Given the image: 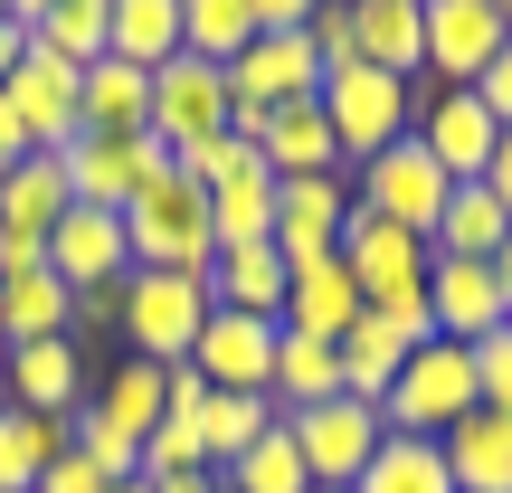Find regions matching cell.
<instances>
[{
  "mask_svg": "<svg viewBox=\"0 0 512 493\" xmlns=\"http://www.w3.org/2000/svg\"><path fill=\"white\" fill-rule=\"evenodd\" d=\"M503 38L512 29H503L494 0H427V76H437V86H475Z\"/></svg>",
  "mask_w": 512,
  "mask_h": 493,
  "instance_id": "e0dca14e",
  "label": "cell"
},
{
  "mask_svg": "<svg viewBox=\"0 0 512 493\" xmlns=\"http://www.w3.org/2000/svg\"><path fill=\"white\" fill-rule=\"evenodd\" d=\"M219 493H313L304 456H294V437H285V408H275V427L247 446L238 465H219Z\"/></svg>",
  "mask_w": 512,
  "mask_h": 493,
  "instance_id": "836d02e7",
  "label": "cell"
},
{
  "mask_svg": "<svg viewBox=\"0 0 512 493\" xmlns=\"http://www.w3.org/2000/svg\"><path fill=\"white\" fill-rule=\"evenodd\" d=\"M57 162H67V190H76L86 209H133V200L171 171V152L152 143V133H76Z\"/></svg>",
  "mask_w": 512,
  "mask_h": 493,
  "instance_id": "9c48e42d",
  "label": "cell"
},
{
  "mask_svg": "<svg viewBox=\"0 0 512 493\" xmlns=\"http://www.w3.org/2000/svg\"><path fill=\"white\" fill-rule=\"evenodd\" d=\"M494 275H503V294H512V238H503V247H494Z\"/></svg>",
  "mask_w": 512,
  "mask_h": 493,
  "instance_id": "681fc988",
  "label": "cell"
},
{
  "mask_svg": "<svg viewBox=\"0 0 512 493\" xmlns=\"http://www.w3.org/2000/svg\"><path fill=\"white\" fill-rule=\"evenodd\" d=\"M351 228V171H313V181H275V256L304 266V256H332Z\"/></svg>",
  "mask_w": 512,
  "mask_h": 493,
  "instance_id": "5bb4252c",
  "label": "cell"
},
{
  "mask_svg": "<svg viewBox=\"0 0 512 493\" xmlns=\"http://www.w3.org/2000/svg\"><path fill=\"white\" fill-rule=\"evenodd\" d=\"M484 181H494V200L512 209V133H503V143H494V162H484Z\"/></svg>",
  "mask_w": 512,
  "mask_h": 493,
  "instance_id": "bcb514c9",
  "label": "cell"
},
{
  "mask_svg": "<svg viewBox=\"0 0 512 493\" xmlns=\"http://www.w3.org/2000/svg\"><path fill=\"white\" fill-rule=\"evenodd\" d=\"M275 427V399H238V389H209L200 399V456H209V475L219 465H238L256 437Z\"/></svg>",
  "mask_w": 512,
  "mask_h": 493,
  "instance_id": "1f68e13d",
  "label": "cell"
},
{
  "mask_svg": "<svg viewBox=\"0 0 512 493\" xmlns=\"http://www.w3.org/2000/svg\"><path fill=\"white\" fill-rule=\"evenodd\" d=\"M105 484H124V475H105V465H95V456H76V446L48 465V475H38V493H105Z\"/></svg>",
  "mask_w": 512,
  "mask_h": 493,
  "instance_id": "ab89813d",
  "label": "cell"
},
{
  "mask_svg": "<svg viewBox=\"0 0 512 493\" xmlns=\"http://www.w3.org/2000/svg\"><path fill=\"white\" fill-rule=\"evenodd\" d=\"M247 10H256V29H313L323 0H247Z\"/></svg>",
  "mask_w": 512,
  "mask_h": 493,
  "instance_id": "b9f144b4",
  "label": "cell"
},
{
  "mask_svg": "<svg viewBox=\"0 0 512 493\" xmlns=\"http://www.w3.org/2000/svg\"><path fill=\"white\" fill-rule=\"evenodd\" d=\"M361 313H370V304H361V275L342 266V247H332V256H304V266H294V285H285V332L342 342Z\"/></svg>",
  "mask_w": 512,
  "mask_h": 493,
  "instance_id": "d6986e66",
  "label": "cell"
},
{
  "mask_svg": "<svg viewBox=\"0 0 512 493\" xmlns=\"http://www.w3.org/2000/svg\"><path fill=\"white\" fill-rule=\"evenodd\" d=\"M247 162H256V143H247L238 124H228L219 143H200V152H181V162H171V171H190V181H200V190H219L228 171H247Z\"/></svg>",
  "mask_w": 512,
  "mask_h": 493,
  "instance_id": "f35d334b",
  "label": "cell"
},
{
  "mask_svg": "<svg viewBox=\"0 0 512 493\" xmlns=\"http://www.w3.org/2000/svg\"><path fill=\"white\" fill-rule=\"evenodd\" d=\"M247 143H256V162H266L275 181H313V171H342V143H332L323 95H304V105H275L266 124L247 133Z\"/></svg>",
  "mask_w": 512,
  "mask_h": 493,
  "instance_id": "ac0fdd59",
  "label": "cell"
},
{
  "mask_svg": "<svg viewBox=\"0 0 512 493\" xmlns=\"http://www.w3.org/2000/svg\"><path fill=\"white\" fill-rule=\"evenodd\" d=\"M275 408H313V399H342V342H313V332H285L275 342Z\"/></svg>",
  "mask_w": 512,
  "mask_h": 493,
  "instance_id": "4dcf8cb0",
  "label": "cell"
},
{
  "mask_svg": "<svg viewBox=\"0 0 512 493\" xmlns=\"http://www.w3.org/2000/svg\"><path fill=\"white\" fill-rule=\"evenodd\" d=\"M105 19H114V0H57V10L38 19V48L67 57V67H95V57H105Z\"/></svg>",
  "mask_w": 512,
  "mask_h": 493,
  "instance_id": "d590c367",
  "label": "cell"
},
{
  "mask_svg": "<svg viewBox=\"0 0 512 493\" xmlns=\"http://www.w3.org/2000/svg\"><path fill=\"white\" fill-rule=\"evenodd\" d=\"M0 361H10V342H0Z\"/></svg>",
  "mask_w": 512,
  "mask_h": 493,
  "instance_id": "f5cc1de1",
  "label": "cell"
},
{
  "mask_svg": "<svg viewBox=\"0 0 512 493\" xmlns=\"http://www.w3.org/2000/svg\"><path fill=\"white\" fill-rule=\"evenodd\" d=\"M285 285H294V266L266 247H219L209 256V294H219V313H256V323H285Z\"/></svg>",
  "mask_w": 512,
  "mask_h": 493,
  "instance_id": "44dd1931",
  "label": "cell"
},
{
  "mask_svg": "<svg viewBox=\"0 0 512 493\" xmlns=\"http://www.w3.org/2000/svg\"><path fill=\"white\" fill-rule=\"evenodd\" d=\"M323 114H332V143H342V171H361L370 152L418 133V86L380 67H342V76H323Z\"/></svg>",
  "mask_w": 512,
  "mask_h": 493,
  "instance_id": "277c9868",
  "label": "cell"
},
{
  "mask_svg": "<svg viewBox=\"0 0 512 493\" xmlns=\"http://www.w3.org/2000/svg\"><path fill=\"white\" fill-rule=\"evenodd\" d=\"M29 266H48V247H38V238H10V228H0V275H29Z\"/></svg>",
  "mask_w": 512,
  "mask_h": 493,
  "instance_id": "ee69618b",
  "label": "cell"
},
{
  "mask_svg": "<svg viewBox=\"0 0 512 493\" xmlns=\"http://www.w3.org/2000/svg\"><path fill=\"white\" fill-rule=\"evenodd\" d=\"M0 399L10 408H38V418H76L86 408V342L57 332V342H19L0 361Z\"/></svg>",
  "mask_w": 512,
  "mask_h": 493,
  "instance_id": "9a60e30c",
  "label": "cell"
},
{
  "mask_svg": "<svg viewBox=\"0 0 512 493\" xmlns=\"http://www.w3.org/2000/svg\"><path fill=\"white\" fill-rule=\"evenodd\" d=\"M105 57H124V67H171L181 57V0H114L105 19Z\"/></svg>",
  "mask_w": 512,
  "mask_h": 493,
  "instance_id": "83f0119b",
  "label": "cell"
},
{
  "mask_svg": "<svg viewBox=\"0 0 512 493\" xmlns=\"http://www.w3.org/2000/svg\"><path fill=\"white\" fill-rule=\"evenodd\" d=\"M351 493H456V475H446L437 437H389L380 456L361 465V484Z\"/></svg>",
  "mask_w": 512,
  "mask_h": 493,
  "instance_id": "d6a6232c",
  "label": "cell"
},
{
  "mask_svg": "<svg viewBox=\"0 0 512 493\" xmlns=\"http://www.w3.org/2000/svg\"><path fill=\"white\" fill-rule=\"evenodd\" d=\"M446 475H456V493H512V418H494V408H475V418H456L437 437Z\"/></svg>",
  "mask_w": 512,
  "mask_h": 493,
  "instance_id": "603a6c76",
  "label": "cell"
},
{
  "mask_svg": "<svg viewBox=\"0 0 512 493\" xmlns=\"http://www.w3.org/2000/svg\"><path fill=\"white\" fill-rule=\"evenodd\" d=\"M76 86H86V67H67V57L29 48V67L0 86V105L19 114V133H29V152H67L76 133H86V105H76Z\"/></svg>",
  "mask_w": 512,
  "mask_h": 493,
  "instance_id": "8fae6325",
  "label": "cell"
},
{
  "mask_svg": "<svg viewBox=\"0 0 512 493\" xmlns=\"http://www.w3.org/2000/svg\"><path fill=\"white\" fill-rule=\"evenodd\" d=\"M418 10H427V0H418Z\"/></svg>",
  "mask_w": 512,
  "mask_h": 493,
  "instance_id": "11a10c76",
  "label": "cell"
},
{
  "mask_svg": "<svg viewBox=\"0 0 512 493\" xmlns=\"http://www.w3.org/2000/svg\"><path fill=\"white\" fill-rule=\"evenodd\" d=\"M57 332H76V294L57 285L48 266H29V275H0V342H57Z\"/></svg>",
  "mask_w": 512,
  "mask_h": 493,
  "instance_id": "484cf974",
  "label": "cell"
},
{
  "mask_svg": "<svg viewBox=\"0 0 512 493\" xmlns=\"http://www.w3.org/2000/svg\"><path fill=\"white\" fill-rule=\"evenodd\" d=\"M351 19H361V67L408 76V86L427 76V10L418 0H351Z\"/></svg>",
  "mask_w": 512,
  "mask_h": 493,
  "instance_id": "7402d4cb",
  "label": "cell"
},
{
  "mask_svg": "<svg viewBox=\"0 0 512 493\" xmlns=\"http://www.w3.org/2000/svg\"><path fill=\"white\" fill-rule=\"evenodd\" d=\"M427 323H437V342H484V332H503L512 323L503 275L484 266V256H437V266H427Z\"/></svg>",
  "mask_w": 512,
  "mask_h": 493,
  "instance_id": "7c38bea8",
  "label": "cell"
},
{
  "mask_svg": "<svg viewBox=\"0 0 512 493\" xmlns=\"http://www.w3.org/2000/svg\"><path fill=\"white\" fill-rule=\"evenodd\" d=\"M67 456V418H38V408L0 399V493H38V475Z\"/></svg>",
  "mask_w": 512,
  "mask_h": 493,
  "instance_id": "f1b7e54d",
  "label": "cell"
},
{
  "mask_svg": "<svg viewBox=\"0 0 512 493\" xmlns=\"http://www.w3.org/2000/svg\"><path fill=\"white\" fill-rule=\"evenodd\" d=\"M124 238H133V275L143 266H181V275H209L219 256V228H209V190L190 171H162L143 200L124 209Z\"/></svg>",
  "mask_w": 512,
  "mask_h": 493,
  "instance_id": "7a4b0ae2",
  "label": "cell"
},
{
  "mask_svg": "<svg viewBox=\"0 0 512 493\" xmlns=\"http://www.w3.org/2000/svg\"><path fill=\"white\" fill-rule=\"evenodd\" d=\"M48 275L67 294H114L133 275V238H124V209H86L76 200L67 219L48 228Z\"/></svg>",
  "mask_w": 512,
  "mask_h": 493,
  "instance_id": "30bf717a",
  "label": "cell"
},
{
  "mask_svg": "<svg viewBox=\"0 0 512 493\" xmlns=\"http://www.w3.org/2000/svg\"><path fill=\"white\" fill-rule=\"evenodd\" d=\"M313 57H323V76H342V67H361V19H351V0H323L313 10Z\"/></svg>",
  "mask_w": 512,
  "mask_h": 493,
  "instance_id": "8d00e7d4",
  "label": "cell"
},
{
  "mask_svg": "<svg viewBox=\"0 0 512 493\" xmlns=\"http://www.w3.org/2000/svg\"><path fill=\"white\" fill-rule=\"evenodd\" d=\"M181 48L209 57V67H228V57L256 48V10L247 0H181Z\"/></svg>",
  "mask_w": 512,
  "mask_h": 493,
  "instance_id": "e575fe53",
  "label": "cell"
},
{
  "mask_svg": "<svg viewBox=\"0 0 512 493\" xmlns=\"http://www.w3.org/2000/svg\"><path fill=\"white\" fill-rule=\"evenodd\" d=\"M323 95V57H313L304 29H256L247 57H228V105H238V133H256L275 105H304Z\"/></svg>",
  "mask_w": 512,
  "mask_h": 493,
  "instance_id": "ba28073f",
  "label": "cell"
},
{
  "mask_svg": "<svg viewBox=\"0 0 512 493\" xmlns=\"http://www.w3.org/2000/svg\"><path fill=\"white\" fill-rule=\"evenodd\" d=\"M465 351H475V399L494 408V418H512V323L484 332V342H465Z\"/></svg>",
  "mask_w": 512,
  "mask_h": 493,
  "instance_id": "74e56055",
  "label": "cell"
},
{
  "mask_svg": "<svg viewBox=\"0 0 512 493\" xmlns=\"http://www.w3.org/2000/svg\"><path fill=\"white\" fill-rule=\"evenodd\" d=\"M418 342H437V332L408 323V313H361V323L342 332V389L380 408V399H389V380L408 370V351H418Z\"/></svg>",
  "mask_w": 512,
  "mask_h": 493,
  "instance_id": "ffe728a7",
  "label": "cell"
},
{
  "mask_svg": "<svg viewBox=\"0 0 512 493\" xmlns=\"http://www.w3.org/2000/svg\"><path fill=\"white\" fill-rule=\"evenodd\" d=\"M209 228H219V247H266L275 238V171L266 162L228 171V181L209 190Z\"/></svg>",
  "mask_w": 512,
  "mask_h": 493,
  "instance_id": "f546056e",
  "label": "cell"
},
{
  "mask_svg": "<svg viewBox=\"0 0 512 493\" xmlns=\"http://www.w3.org/2000/svg\"><path fill=\"white\" fill-rule=\"evenodd\" d=\"M48 10H57V0H10V19H29V29H38Z\"/></svg>",
  "mask_w": 512,
  "mask_h": 493,
  "instance_id": "c3c4849f",
  "label": "cell"
},
{
  "mask_svg": "<svg viewBox=\"0 0 512 493\" xmlns=\"http://www.w3.org/2000/svg\"><path fill=\"white\" fill-rule=\"evenodd\" d=\"M503 238H512V209L494 200V181H456V190H446V209H437V228H427V247H437V256H484V266H494Z\"/></svg>",
  "mask_w": 512,
  "mask_h": 493,
  "instance_id": "d4e9b609",
  "label": "cell"
},
{
  "mask_svg": "<svg viewBox=\"0 0 512 493\" xmlns=\"http://www.w3.org/2000/svg\"><path fill=\"white\" fill-rule=\"evenodd\" d=\"M105 493H152V484H143V475H124V484H105Z\"/></svg>",
  "mask_w": 512,
  "mask_h": 493,
  "instance_id": "f907efd6",
  "label": "cell"
},
{
  "mask_svg": "<svg viewBox=\"0 0 512 493\" xmlns=\"http://www.w3.org/2000/svg\"><path fill=\"white\" fill-rule=\"evenodd\" d=\"M76 105H86V133H152V76L124 57H95Z\"/></svg>",
  "mask_w": 512,
  "mask_h": 493,
  "instance_id": "4316f807",
  "label": "cell"
},
{
  "mask_svg": "<svg viewBox=\"0 0 512 493\" xmlns=\"http://www.w3.org/2000/svg\"><path fill=\"white\" fill-rule=\"evenodd\" d=\"M313 493H342V484H313Z\"/></svg>",
  "mask_w": 512,
  "mask_h": 493,
  "instance_id": "816d5d0a",
  "label": "cell"
},
{
  "mask_svg": "<svg viewBox=\"0 0 512 493\" xmlns=\"http://www.w3.org/2000/svg\"><path fill=\"white\" fill-rule=\"evenodd\" d=\"M275 342H285V323H256V313H209V332L190 342V370H200L209 389L266 399V389H275Z\"/></svg>",
  "mask_w": 512,
  "mask_h": 493,
  "instance_id": "4fadbf2b",
  "label": "cell"
},
{
  "mask_svg": "<svg viewBox=\"0 0 512 493\" xmlns=\"http://www.w3.org/2000/svg\"><path fill=\"white\" fill-rule=\"evenodd\" d=\"M418 143L437 152L446 181H484V162H494L503 124L484 114V95H475V86H437V95L418 105Z\"/></svg>",
  "mask_w": 512,
  "mask_h": 493,
  "instance_id": "2e32d148",
  "label": "cell"
},
{
  "mask_svg": "<svg viewBox=\"0 0 512 493\" xmlns=\"http://www.w3.org/2000/svg\"><path fill=\"white\" fill-rule=\"evenodd\" d=\"M29 48H38V29H29V19H0V86L29 67Z\"/></svg>",
  "mask_w": 512,
  "mask_h": 493,
  "instance_id": "7bdbcfd3",
  "label": "cell"
},
{
  "mask_svg": "<svg viewBox=\"0 0 512 493\" xmlns=\"http://www.w3.org/2000/svg\"><path fill=\"white\" fill-rule=\"evenodd\" d=\"M0 19H10V0H0Z\"/></svg>",
  "mask_w": 512,
  "mask_h": 493,
  "instance_id": "db71d44e",
  "label": "cell"
},
{
  "mask_svg": "<svg viewBox=\"0 0 512 493\" xmlns=\"http://www.w3.org/2000/svg\"><path fill=\"white\" fill-rule=\"evenodd\" d=\"M446 171H437V152L408 133V143H389V152H370L361 171H351V209L361 219H389V228H408V238H427L437 228V209H446Z\"/></svg>",
  "mask_w": 512,
  "mask_h": 493,
  "instance_id": "5b68a950",
  "label": "cell"
},
{
  "mask_svg": "<svg viewBox=\"0 0 512 493\" xmlns=\"http://www.w3.org/2000/svg\"><path fill=\"white\" fill-rule=\"evenodd\" d=\"M475 95H484V114H494V124L512 133V38H503L494 57H484V76H475Z\"/></svg>",
  "mask_w": 512,
  "mask_h": 493,
  "instance_id": "60d3db41",
  "label": "cell"
},
{
  "mask_svg": "<svg viewBox=\"0 0 512 493\" xmlns=\"http://www.w3.org/2000/svg\"><path fill=\"white\" fill-rule=\"evenodd\" d=\"M67 209H76V190H67V162H57V152H29V162L0 181V228H10V238L48 247V228L67 219Z\"/></svg>",
  "mask_w": 512,
  "mask_h": 493,
  "instance_id": "cb8c5ba5",
  "label": "cell"
},
{
  "mask_svg": "<svg viewBox=\"0 0 512 493\" xmlns=\"http://www.w3.org/2000/svg\"><path fill=\"white\" fill-rule=\"evenodd\" d=\"M238 124V105H228V67H209V57H171V67H152V143L181 162V152L219 143V133Z\"/></svg>",
  "mask_w": 512,
  "mask_h": 493,
  "instance_id": "52a82bcc",
  "label": "cell"
},
{
  "mask_svg": "<svg viewBox=\"0 0 512 493\" xmlns=\"http://www.w3.org/2000/svg\"><path fill=\"white\" fill-rule=\"evenodd\" d=\"M19 162H29V133H19V114H10V105H0V181H10V171H19Z\"/></svg>",
  "mask_w": 512,
  "mask_h": 493,
  "instance_id": "f6af8a7d",
  "label": "cell"
},
{
  "mask_svg": "<svg viewBox=\"0 0 512 493\" xmlns=\"http://www.w3.org/2000/svg\"><path fill=\"white\" fill-rule=\"evenodd\" d=\"M209 313H219V294H209V275H181V266H143L124 275V351L133 361H190V342L209 332Z\"/></svg>",
  "mask_w": 512,
  "mask_h": 493,
  "instance_id": "6da1fadb",
  "label": "cell"
},
{
  "mask_svg": "<svg viewBox=\"0 0 512 493\" xmlns=\"http://www.w3.org/2000/svg\"><path fill=\"white\" fill-rule=\"evenodd\" d=\"M475 351L465 342H418L408 351V370L389 380V399H380V427L389 437H446L456 418H475Z\"/></svg>",
  "mask_w": 512,
  "mask_h": 493,
  "instance_id": "3957f363",
  "label": "cell"
},
{
  "mask_svg": "<svg viewBox=\"0 0 512 493\" xmlns=\"http://www.w3.org/2000/svg\"><path fill=\"white\" fill-rule=\"evenodd\" d=\"M152 493H219V475H209V465H190V475H162Z\"/></svg>",
  "mask_w": 512,
  "mask_h": 493,
  "instance_id": "7dc6e473",
  "label": "cell"
},
{
  "mask_svg": "<svg viewBox=\"0 0 512 493\" xmlns=\"http://www.w3.org/2000/svg\"><path fill=\"white\" fill-rule=\"evenodd\" d=\"M285 437H294V456H304V475L313 484H361V465L389 446V427H380V408L370 399H313V408H285Z\"/></svg>",
  "mask_w": 512,
  "mask_h": 493,
  "instance_id": "8992f818",
  "label": "cell"
}]
</instances>
